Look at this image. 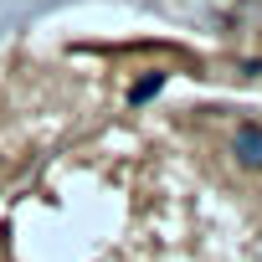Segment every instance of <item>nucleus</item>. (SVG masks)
Wrapping results in <instances>:
<instances>
[{
  "mask_svg": "<svg viewBox=\"0 0 262 262\" xmlns=\"http://www.w3.org/2000/svg\"><path fill=\"white\" fill-rule=\"evenodd\" d=\"M236 149H242V160H247V165H262V128L242 123V128H236Z\"/></svg>",
  "mask_w": 262,
  "mask_h": 262,
  "instance_id": "1",
  "label": "nucleus"
}]
</instances>
